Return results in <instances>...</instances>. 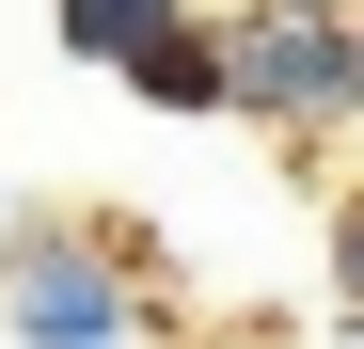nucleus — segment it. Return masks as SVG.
<instances>
[{
	"label": "nucleus",
	"mask_w": 364,
	"mask_h": 349,
	"mask_svg": "<svg viewBox=\"0 0 364 349\" xmlns=\"http://www.w3.org/2000/svg\"><path fill=\"white\" fill-rule=\"evenodd\" d=\"M0 333L16 349H159L174 302L143 270V222H0Z\"/></svg>",
	"instance_id": "1"
},
{
	"label": "nucleus",
	"mask_w": 364,
	"mask_h": 349,
	"mask_svg": "<svg viewBox=\"0 0 364 349\" xmlns=\"http://www.w3.org/2000/svg\"><path fill=\"white\" fill-rule=\"evenodd\" d=\"M127 95H143V111H222V16H191L159 64H127Z\"/></svg>",
	"instance_id": "4"
},
{
	"label": "nucleus",
	"mask_w": 364,
	"mask_h": 349,
	"mask_svg": "<svg viewBox=\"0 0 364 349\" xmlns=\"http://www.w3.org/2000/svg\"><path fill=\"white\" fill-rule=\"evenodd\" d=\"M0 222H16V191H0Z\"/></svg>",
	"instance_id": "7"
},
{
	"label": "nucleus",
	"mask_w": 364,
	"mask_h": 349,
	"mask_svg": "<svg viewBox=\"0 0 364 349\" xmlns=\"http://www.w3.org/2000/svg\"><path fill=\"white\" fill-rule=\"evenodd\" d=\"M301 16H364V0H301Z\"/></svg>",
	"instance_id": "6"
},
{
	"label": "nucleus",
	"mask_w": 364,
	"mask_h": 349,
	"mask_svg": "<svg viewBox=\"0 0 364 349\" xmlns=\"http://www.w3.org/2000/svg\"><path fill=\"white\" fill-rule=\"evenodd\" d=\"M222 111L269 127V143H348V127H364V16L222 0Z\"/></svg>",
	"instance_id": "2"
},
{
	"label": "nucleus",
	"mask_w": 364,
	"mask_h": 349,
	"mask_svg": "<svg viewBox=\"0 0 364 349\" xmlns=\"http://www.w3.org/2000/svg\"><path fill=\"white\" fill-rule=\"evenodd\" d=\"M48 32H64V64L127 80V64H159V48L191 32V0H48Z\"/></svg>",
	"instance_id": "3"
},
{
	"label": "nucleus",
	"mask_w": 364,
	"mask_h": 349,
	"mask_svg": "<svg viewBox=\"0 0 364 349\" xmlns=\"http://www.w3.org/2000/svg\"><path fill=\"white\" fill-rule=\"evenodd\" d=\"M317 286H333V318L364 333V174L333 191V222H317Z\"/></svg>",
	"instance_id": "5"
}]
</instances>
